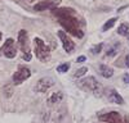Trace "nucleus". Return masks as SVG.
<instances>
[{"label": "nucleus", "mask_w": 129, "mask_h": 123, "mask_svg": "<svg viewBox=\"0 0 129 123\" xmlns=\"http://www.w3.org/2000/svg\"><path fill=\"white\" fill-rule=\"evenodd\" d=\"M53 85H54V81H53L52 77H43V78H40L38 81V84L35 86V91H38V92H45Z\"/></svg>", "instance_id": "39448f33"}, {"label": "nucleus", "mask_w": 129, "mask_h": 123, "mask_svg": "<svg viewBox=\"0 0 129 123\" xmlns=\"http://www.w3.org/2000/svg\"><path fill=\"white\" fill-rule=\"evenodd\" d=\"M0 41H2V34H0Z\"/></svg>", "instance_id": "a878e982"}, {"label": "nucleus", "mask_w": 129, "mask_h": 123, "mask_svg": "<svg viewBox=\"0 0 129 123\" xmlns=\"http://www.w3.org/2000/svg\"><path fill=\"white\" fill-rule=\"evenodd\" d=\"M109 100L111 102H114V104H119V105H123L124 104V99L119 94H117L115 90H111L109 92Z\"/></svg>", "instance_id": "9b49d317"}, {"label": "nucleus", "mask_w": 129, "mask_h": 123, "mask_svg": "<svg viewBox=\"0 0 129 123\" xmlns=\"http://www.w3.org/2000/svg\"><path fill=\"white\" fill-rule=\"evenodd\" d=\"M59 23H61V26L66 30L69 34H71L72 36L79 37V38H81V37L84 36L83 31L79 28V22H78L76 18H74V17L59 18Z\"/></svg>", "instance_id": "f257e3e1"}, {"label": "nucleus", "mask_w": 129, "mask_h": 123, "mask_svg": "<svg viewBox=\"0 0 129 123\" xmlns=\"http://www.w3.org/2000/svg\"><path fill=\"white\" fill-rule=\"evenodd\" d=\"M100 120L106 122V123H124L120 113H117V112H110V113L100 116Z\"/></svg>", "instance_id": "0eeeda50"}, {"label": "nucleus", "mask_w": 129, "mask_h": 123, "mask_svg": "<svg viewBox=\"0 0 129 123\" xmlns=\"http://www.w3.org/2000/svg\"><path fill=\"white\" fill-rule=\"evenodd\" d=\"M30 76H31V70L27 67L21 66L18 68V70L13 74V82H14L16 85H21L23 81H26L27 78H30Z\"/></svg>", "instance_id": "20e7f679"}, {"label": "nucleus", "mask_w": 129, "mask_h": 123, "mask_svg": "<svg viewBox=\"0 0 129 123\" xmlns=\"http://www.w3.org/2000/svg\"><path fill=\"white\" fill-rule=\"evenodd\" d=\"M100 73L105 78H110L114 74V69L111 67H109V66H106V64H101L100 66Z\"/></svg>", "instance_id": "f8f14e48"}, {"label": "nucleus", "mask_w": 129, "mask_h": 123, "mask_svg": "<svg viewBox=\"0 0 129 123\" xmlns=\"http://www.w3.org/2000/svg\"><path fill=\"white\" fill-rule=\"evenodd\" d=\"M53 14L57 16L58 18H64V17H72L75 14V10L72 8H59V9H53Z\"/></svg>", "instance_id": "9d476101"}, {"label": "nucleus", "mask_w": 129, "mask_h": 123, "mask_svg": "<svg viewBox=\"0 0 129 123\" xmlns=\"http://www.w3.org/2000/svg\"><path fill=\"white\" fill-rule=\"evenodd\" d=\"M34 45H35L34 51H35L36 58H38L40 62H43V63L48 62V60L50 59V49H49V46H48L41 38H39V37H35Z\"/></svg>", "instance_id": "f03ea898"}, {"label": "nucleus", "mask_w": 129, "mask_h": 123, "mask_svg": "<svg viewBox=\"0 0 129 123\" xmlns=\"http://www.w3.org/2000/svg\"><path fill=\"white\" fill-rule=\"evenodd\" d=\"M102 48H103V44H98V45L93 46V48L90 49V51H92L93 54H100L101 50H102Z\"/></svg>", "instance_id": "412c9836"}, {"label": "nucleus", "mask_w": 129, "mask_h": 123, "mask_svg": "<svg viewBox=\"0 0 129 123\" xmlns=\"http://www.w3.org/2000/svg\"><path fill=\"white\" fill-rule=\"evenodd\" d=\"M59 4V0H47V2H40L34 6V10L36 12H43L47 9H56V6Z\"/></svg>", "instance_id": "6e6552de"}, {"label": "nucleus", "mask_w": 129, "mask_h": 123, "mask_svg": "<svg viewBox=\"0 0 129 123\" xmlns=\"http://www.w3.org/2000/svg\"><path fill=\"white\" fill-rule=\"evenodd\" d=\"M31 2H36V0H31Z\"/></svg>", "instance_id": "bb28decb"}, {"label": "nucleus", "mask_w": 129, "mask_h": 123, "mask_svg": "<svg viewBox=\"0 0 129 123\" xmlns=\"http://www.w3.org/2000/svg\"><path fill=\"white\" fill-rule=\"evenodd\" d=\"M125 66L129 67V55H126V58H125Z\"/></svg>", "instance_id": "393cba45"}, {"label": "nucleus", "mask_w": 129, "mask_h": 123, "mask_svg": "<svg viewBox=\"0 0 129 123\" xmlns=\"http://www.w3.org/2000/svg\"><path fill=\"white\" fill-rule=\"evenodd\" d=\"M18 46L23 53L30 51L28 50V36H27V32L25 30H21L18 34Z\"/></svg>", "instance_id": "1a4fd4ad"}, {"label": "nucleus", "mask_w": 129, "mask_h": 123, "mask_svg": "<svg viewBox=\"0 0 129 123\" xmlns=\"http://www.w3.org/2000/svg\"><path fill=\"white\" fill-rule=\"evenodd\" d=\"M13 44H14V40H13V38H8V40L5 41V44L2 46V49H0V54H4V51H5L7 49H9L10 46H13Z\"/></svg>", "instance_id": "2eb2a0df"}, {"label": "nucleus", "mask_w": 129, "mask_h": 123, "mask_svg": "<svg viewBox=\"0 0 129 123\" xmlns=\"http://www.w3.org/2000/svg\"><path fill=\"white\" fill-rule=\"evenodd\" d=\"M76 62H78V63H83V62H85V56H84V55L79 56V58L76 59Z\"/></svg>", "instance_id": "5701e85b"}, {"label": "nucleus", "mask_w": 129, "mask_h": 123, "mask_svg": "<svg viewBox=\"0 0 129 123\" xmlns=\"http://www.w3.org/2000/svg\"><path fill=\"white\" fill-rule=\"evenodd\" d=\"M123 80H124V82H125V84H129V73H126V74H124V77H123Z\"/></svg>", "instance_id": "b1692460"}, {"label": "nucleus", "mask_w": 129, "mask_h": 123, "mask_svg": "<svg viewBox=\"0 0 129 123\" xmlns=\"http://www.w3.org/2000/svg\"><path fill=\"white\" fill-rule=\"evenodd\" d=\"M78 85L80 88H83L85 91H90L94 95H100L102 92V86L100 85V82L94 77H85L78 82Z\"/></svg>", "instance_id": "7ed1b4c3"}, {"label": "nucleus", "mask_w": 129, "mask_h": 123, "mask_svg": "<svg viewBox=\"0 0 129 123\" xmlns=\"http://www.w3.org/2000/svg\"><path fill=\"white\" fill-rule=\"evenodd\" d=\"M117 48H119V45H117V44H115L112 48H110L109 50H107V56H114V55H116Z\"/></svg>", "instance_id": "6ab92c4d"}, {"label": "nucleus", "mask_w": 129, "mask_h": 123, "mask_svg": "<svg viewBox=\"0 0 129 123\" xmlns=\"http://www.w3.org/2000/svg\"><path fill=\"white\" fill-rule=\"evenodd\" d=\"M69 69H70V64L69 63H63V64H59L57 67V72H59V73H66Z\"/></svg>", "instance_id": "a211bd4d"}, {"label": "nucleus", "mask_w": 129, "mask_h": 123, "mask_svg": "<svg viewBox=\"0 0 129 123\" xmlns=\"http://www.w3.org/2000/svg\"><path fill=\"white\" fill-rule=\"evenodd\" d=\"M88 72V68L87 67H83V68H80V69H78L76 72H75V74H74V77H81V76H84L85 73Z\"/></svg>", "instance_id": "aec40b11"}, {"label": "nucleus", "mask_w": 129, "mask_h": 123, "mask_svg": "<svg viewBox=\"0 0 129 123\" xmlns=\"http://www.w3.org/2000/svg\"><path fill=\"white\" fill-rule=\"evenodd\" d=\"M116 18H111V19H109V20H107V22L103 24V27H102V30L103 31H107V30H110V28H112L114 27V24L116 23Z\"/></svg>", "instance_id": "f3484780"}, {"label": "nucleus", "mask_w": 129, "mask_h": 123, "mask_svg": "<svg viewBox=\"0 0 129 123\" xmlns=\"http://www.w3.org/2000/svg\"><path fill=\"white\" fill-rule=\"evenodd\" d=\"M126 36H128V37H129V34H128V35H126Z\"/></svg>", "instance_id": "cd10ccee"}, {"label": "nucleus", "mask_w": 129, "mask_h": 123, "mask_svg": "<svg viewBox=\"0 0 129 123\" xmlns=\"http://www.w3.org/2000/svg\"><path fill=\"white\" fill-rule=\"evenodd\" d=\"M63 99V94L61 91H57L54 94H52V96L49 98V102L50 104H56V102H61Z\"/></svg>", "instance_id": "ddd939ff"}, {"label": "nucleus", "mask_w": 129, "mask_h": 123, "mask_svg": "<svg viewBox=\"0 0 129 123\" xmlns=\"http://www.w3.org/2000/svg\"><path fill=\"white\" fill-rule=\"evenodd\" d=\"M23 59H25L26 62H30V60H31V53H30V51H27V53H23Z\"/></svg>", "instance_id": "4be33fe9"}, {"label": "nucleus", "mask_w": 129, "mask_h": 123, "mask_svg": "<svg viewBox=\"0 0 129 123\" xmlns=\"http://www.w3.org/2000/svg\"><path fill=\"white\" fill-rule=\"evenodd\" d=\"M117 34L121 35V36H126L129 34V26L126 23H123L119 26V28H117Z\"/></svg>", "instance_id": "4468645a"}, {"label": "nucleus", "mask_w": 129, "mask_h": 123, "mask_svg": "<svg viewBox=\"0 0 129 123\" xmlns=\"http://www.w3.org/2000/svg\"><path fill=\"white\" fill-rule=\"evenodd\" d=\"M16 54H17V50H16L14 46H10L9 49H7V50L4 51V55H5L7 58H14Z\"/></svg>", "instance_id": "dca6fc26"}, {"label": "nucleus", "mask_w": 129, "mask_h": 123, "mask_svg": "<svg viewBox=\"0 0 129 123\" xmlns=\"http://www.w3.org/2000/svg\"><path fill=\"white\" fill-rule=\"evenodd\" d=\"M58 37L61 40V42L63 45V49L66 53H71V51L75 49V44L71 41V38L67 36V34L64 31H58Z\"/></svg>", "instance_id": "423d86ee"}]
</instances>
